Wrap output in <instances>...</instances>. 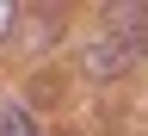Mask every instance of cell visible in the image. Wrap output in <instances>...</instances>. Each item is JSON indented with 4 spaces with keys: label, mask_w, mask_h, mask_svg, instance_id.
<instances>
[{
    "label": "cell",
    "mask_w": 148,
    "mask_h": 136,
    "mask_svg": "<svg viewBox=\"0 0 148 136\" xmlns=\"http://www.w3.org/2000/svg\"><path fill=\"white\" fill-rule=\"evenodd\" d=\"M105 31L130 56H148V6H105Z\"/></svg>",
    "instance_id": "obj_1"
},
{
    "label": "cell",
    "mask_w": 148,
    "mask_h": 136,
    "mask_svg": "<svg viewBox=\"0 0 148 136\" xmlns=\"http://www.w3.org/2000/svg\"><path fill=\"white\" fill-rule=\"evenodd\" d=\"M80 68L92 74V81H111V74H123V68H130V50L117 43V37H99V43H86V50H80Z\"/></svg>",
    "instance_id": "obj_2"
},
{
    "label": "cell",
    "mask_w": 148,
    "mask_h": 136,
    "mask_svg": "<svg viewBox=\"0 0 148 136\" xmlns=\"http://www.w3.org/2000/svg\"><path fill=\"white\" fill-rule=\"evenodd\" d=\"M0 136H37L31 111H25V105H0Z\"/></svg>",
    "instance_id": "obj_3"
},
{
    "label": "cell",
    "mask_w": 148,
    "mask_h": 136,
    "mask_svg": "<svg viewBox=\"0 0 148 136\" xmlns=\"http://www.w3.org/2000/svg\"><path fill=\"white\" fill-rule=\"evenodd\" d=\"M6 31H12V6L0 0V37H6Z\"/></svg>",
    "instance_id": "obj_4"
}]
</instances>
